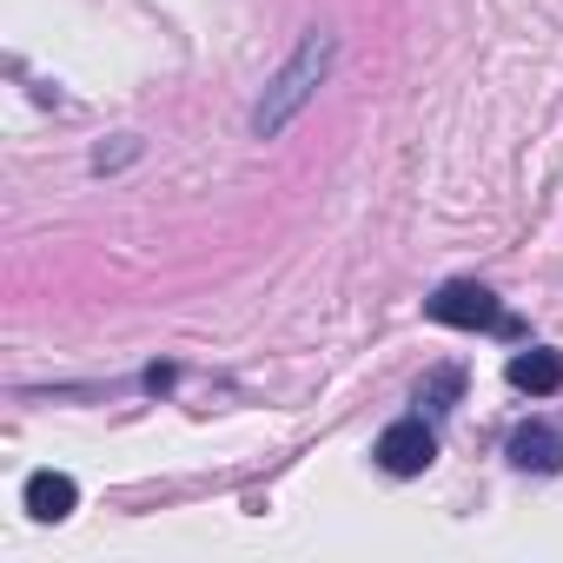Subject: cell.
<instances>
[{"mask_svg":"<svg viewBox=\"0 0 563 563\" xmlns=\"http://www.w3.org/2000/svg\"><path fill=\"white\" fill-rule=\"evenodd\" d=\"M431 319H438V325H457V332H497V325H504L497 299H490L484 286H471V278H451V286L431 299Z\"/></svg>","mask_w":563,"mask_h":563,"instance_id":"obj_1","label":"cell"},{"mask_svg":"<svg viewBox=\"0 0 563 563\" xmlns=\"http://www.w3.org/2000/svg\"><path fill=\"white\" fill-rule=\"evenodd\" d=\"M431 457H438V438H431L424 418H398V424L378 438V464H385L391 477H418V471H431Z\"/></svg>","mask_w":563,"mask_h":563,"instance_id":"obj_2","label":"cell"},{"mask_svg":"<svg viewBox=\"0 0 563 563\" xmlns=\"http://www.w3.org/2000/svg\"><path fill=\"white\" fill-rule=\"evenodd\" d=\"M74 504H80V490H74V477H67V471H34V477H27V510H34L41 523L74 517Z\"/></svg>","mask_w":563,"mask_h":563,"instance_id":"obj_3","label":"cell"},{"mask_svg":"<svg viewBox=\"0 0 563 563\" xmlns=\"http://www.w3.org/2000/svg\"><path fill=\"white\" fill-rule=\"evenodd\" d=\"M510 457L523 471H563V431L556 424H517L510 431Z\"/></svg>","mask_w":563,"mask_h":563,"instance_id":"obj_4","label":"cell"},{"mask_svg":"<svg viewBox=\"0 0 563 563\" xmlns=\"http://www.w3.org/2000/svg\"><path fill=\"white\" fill-rule=\"evenodd\" d=\"M510 385L530 391V398L563 391V352H517V358H510Z\"/></svg>","mask_w":563,"mask_h":563,"instance_id":"obj_5","label":"cell"},{"mask_svg":"<svg viewBox=\"0 0 563 563\" xmlns=\"http://www.w3.org/2000/svg\"><path fill=\"white\" fill-rule=\"evenodd\" d=\"M457 391H464V372H431V378H424V391H418V405L444 411V405H451Z\"/></svg>","mask_w":563,"mask_h":563,"instance_id":"obj_6","label":"cell"}]
</instances>
